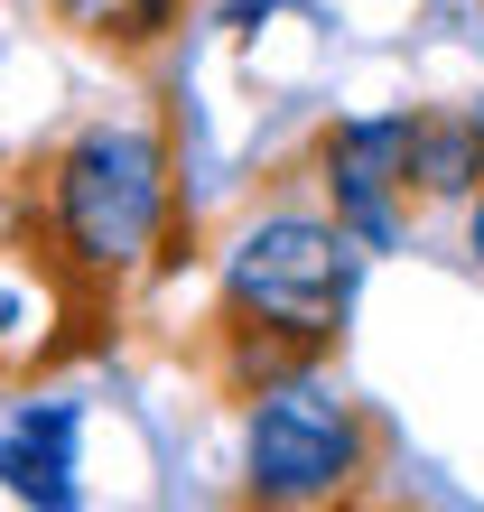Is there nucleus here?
<instances>
[{"mask_svg":"<svg viewBox=\"0 0 484 512\" xmlns=\"http://www.w3.org/2000/svg\"><path fill=\"white\" fill-rule=\"evenodd\" d=\"M0 485L19 503H75V410H19V429L0 438Z\"/></svg>","mask_w":484,"mask_h":512,"instance_id":"nucleus-6","label":"nucleus"},{"mask_svg":"<svg viewBox=\"0 0 484 512\" xmlns=\"http://www.w3.org/2000/svg\"><path fill=\"white\" fill-rule=\"evenodd\" d=\"M56 19L94 47H121V56H149L187 28V0H56Z\"/></svg>","mask_w":484,"mask_h":512,"instance_id":"nucleus-7","label":"nucleus"},{"mask_svg":"<svg viewBox=\"0 0 484 512\" xmlns=\"http://www.w3.org/2000/svg\"><path fill=\"white\" fill-rule=\"evenodd\" d=\"M484 187V112L475 103H429L410 112V196H475Z\"/></svg>","mask_w":484,"mask_h":512,"instance_id":"nucleus-5","label":"nucleus"},{"mask_svg":"<svg viewBox=\"0 0 484 512\" xmlns=\"http://www.w3.org/2000/svg\"><path fill=\"white\" fill-rule=\"evenodd\" d=\"M373 457H382V419L345 401L317 364L252 391V447H242L252 503H345L373 475Z\"/></svg>","mask_w":484,"mask_h":512,"instance_id":"nucleus-3","label":"nucleus"},{"mask_svg":"<svg viewBox=\"0 0 484 512\" xmlns=\"http://www.w3.org/2000/svg\"><path fill=\"white\" fill-rule=\"evenodd\" d=\"M28 243L47 252L56 289L103 298L149 261L168 224V149L149 140L140 122H84L66 149H47V168L28 177L19 205Z\"/></svg>","mask_w":484,"mask_h":512,"instance_id":"nucleus-2","label":"nucleus"},{"mask_svg":"<svg viewBox=\"0 0 484 512\" xmlns=\"http://www.w3.org/2000/svg\"><path fill=\"white\" fill-rule=\"evenodd\" d=\"M326 205H336V224L354 233V243H401V205H410V112L326 131Z\"/></svg>","mask_w":484,"mask_h":512,"instance_id":"nucleus-4","label":"nucleus"},{"mask_svg":"<svg viewBox=\"0 0 484 512\" xmlns=\"http://www.w3.org/2000/svg\"><path fill=\"white\" fill-rule=\"evenodd\" d=\"M0 233H10V187H0Z\"/></svg>","mask_w":484,"mask_h":512,"instance_id":"nucleus-9","label":"nucleus"},{"mask_svg":"<svg viewBox=\"0 0 484 512\" xmlns=\"http://www.w3.org/2000/svg\"><path fill=\"white\" fill-rule=\"evenodd\" d=\"M466 252H475V270H484V187H475V205H466Z\"/></svg>","mask_w":484,"mask_h":512,"instance_id":"nucleus-8","label":"nucleus"},{"mask_svg":"<svg viewBox=\"0 0 484 512\" xmlns=\"http://www.w3.org/2000/svg\"><path fill=\"white\" fill-rule=\"evenodd\" d=\"M354 308V233L308 205H270L224 252V317H215V373L233 391H261L280 373H308L336 354Z\"/></svg>","mask_w":484,"mask_h":512,"instance_id":"nucleus-1","label":"nucleus"}]
</instances>
